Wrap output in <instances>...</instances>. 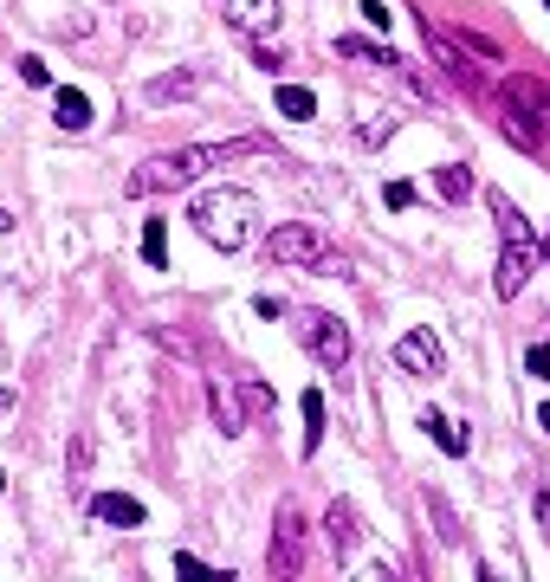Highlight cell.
Listing matches in <instances>:
<instances>
[{
    "label": "cell",
    "mask_w": 550,
    "mask_h": 582,
    "mask_svg": "<svg viewBox=\"0 0 550 582\" xmlns=\"http://www.w3.org/2000/svg\"><path fill=\"white\" fill-rule=\"evenodd\" d=\"M538 259H550V233H544V240H538Z\"/></svg>",
    "instance_id": "obj_36"
},
{
    "label": "cell",
    "mask_w": 550,
    "mask_h": 582,
    "mask_svg": "<svg viewBox=\"0 0 550 582\" xmlns=\"http://www.w3.org/2000/svg\"><path fill=\"white\" fill-rule=\"evenodd\" d=\"M421 26H428V46L440 52V72H447V78H453V85H460V91H473V97H486V78H479V59H466V52H460V46H453V33H447V20H434V13H428V20H421Z\"/></svg>",
    "instance_id": "obj_7"
},
{
    "label": "cell",
    "mask_w": 550,
    "mask_h": 582,
    "mask_svg": "<svg viewBox=\"0 0 550 582\" xmlns=\"http://www.w3.org/2000/svg\"><path fill=\"white\" fill-rule=\"evenodd\" d=\"M486 207H492V220H499V240L505 246H531V220L518 214V201L505 188H486Z\"/></svg>",
    "instance_id": "obj_14"
},
{
    "label": "cell",
    "mask_w": 550,
    "mask_h": 582,
    "mask_svg": "<svg viewBox=\"0 0 550 582\" xmlns=\"http://www.w3.org/2000/svg\"><path fill=\"white\" fill-rule=\"evenodd\" d=\"M538 427H544V434H550V401H544V408H538Z\"/></svg>",
    "instance_id": "obj_34"
},
{
    "label": "cell",
    "mask_w": 550,
    "mask_h": 582,
    "mask_svg": "<svg viewBox=\"0 0 550 582\" xmlns=\"http://www.w3.org/2000/svg\"><path fill=\"white\" fill-rule=\"evenodd\" d=\"M531 266H538V246H505L499 266H492V291H499V298H518V291L531 285Z\"/></svg>",
    "instance_id": "obj_10"
},
{
    "label": "cell",
    "mask_w": 550,
    "mask_h": 582,
    "mask_svg": "<svg viewBox=\"0 0 550 582\" xmlns=\"http://www.w3.org/2000/svg\"><path fill=\"white\" fill-rule=\"evenodd\" d=\"M85 473H91V434L78 427L72 447H65V479H85Z\"/></svg>",
    "instance_id": "obj_24"
},
{
    "label": "cell",
    "mask_w": 550,
    "mask_h": 582,
    "mask_svg": "<svg viewBox=\"0 0 550 582\" xmlns=\"http://www.w3.org/2000/svg\"><path fill=\"white\" fill-rule=\"evenodd\" d=\"M46 59H39V52H26V59H20V85H46Z\"/></svg>",
    "instance_id": "obj_28"
},
{
    "label": "cell",
    "mask_w": 550,
    "mask_h": 582,
    "mask_svg": "<svg viewBox=\"0 0 550 582\" xmlns=\"http://www.w3.org/2000/svg\"><path fill=\"white\" fill-rule=\"evenodd\" d=\"M363 20L369 26H389V7H382V0H363Z\"/></svg>",
    "instance_id": "obj_33"
},
{
    "label": "cell",
    "mask_w": 550,
    "mask_h": 582,
    "mask_svg": "<svg viewBox=\"0 0 550 582\" xmlns=\"http://www.w3.org/2000/svg\"><path fill=\"white\" fill-rule=\"evenodd\" d=\"M91 518H98V524H117V531H136L149 511L136 505L130 492H98V498H91Z\"/></svg>",
    "instance_id": "obj_15"
},
{
    "label": "cell",
    "mask_w": 550,
    "mask_h": 582,
    "mask_svg": "<svg viewBox=\"0 0 550 582\" xmlns=\"http://www.w3.org/2000/svg\"><path fill=\"white\" fill-rule=\"evenodd\" d=\"M434 194L447 207H466L479 194V182H473V169H466V162H440V169H434Z\"/></svg>",
    "instance_id": "obj_16"
},
{
    "label": "cell",
    "mask_w": 550,
    "mask_h": 582,
    "mask_svg": "<svg viewBox=\"0 0 550 582\" xmlns=\"http://www.w3.org/2000/svg\"><path fill=\"white\" fill-rule=\"evenodd\" d=\"M305 557H311V531H305V511L285 498L279 505V518H272V544H266V570L279 576V582H292V576H305Z\"/></svg>",
    "instance_id": "obj_4"
},
{
    "label": "cell",
    "mask_w": 550,
    "mask_h": 582,
    "mask_svg": "<svg viewBox=\"0 0 550 582\" xmlns=\"http://www.w3.org/2000/svg\"><path fill=\"white\" fill-rule=\"evenodd\" d=\"M324 544H330V557H350L356 550V505L350 498H330V511H324Z\"/></svg>",
    "instance_id": "obj_11"
},
{
    "label": "cell",
    "mask_w": 550,
    "mask_h": 582,
    "mask_svg": "<svg viewBox=\"0 0 550 582\" xmlns=\"http://www.w3.org/2000/svg\"><path fill=\"white\" fill-rule=\"evenodd\" d=\"M175 570H182V576H208V563H201L195 550H182V557H175Z\"/></svg>",
    "instance_id": "obj_32"
},
{
    "label": "cell",
    "mask_w": 550,
    "mask_h": 582,
    "mask_svg": "<svg viewBox=\"0 0 550 582\" xmlns=\"http://www.w3.org/2000/svg\"><path fill=\"white\" fill-rule=\"evenodd\" d=\"M156 343H162V350H175L182 363H195V356H201V343L188 337V330H169V324H156Z\"/></svg>",
    "instance_id": "obj_25"
},
{
    "label": "cell",
    "mask_w": 550,
    "mask_h": 582,
    "mask_svg": "<svg viewBox=\"0 0 550 582\" xmlns=\"http://www.w3.org/2000/svg\"><path fill=\"white\" fill-rule=\"evenodd\" d=\"M143 266L169 272V220H149V227H143Z\"/></svg>",
    "instance_id": "obj_21"
},
{
    "label": "cell",
    "mask_w": 550,
    "mask_h": 582,
    "mask_svg": "<svg viewBox=\"0 0 550 582\" xmlns=\"http://www.w3.org/2000/svg\"><path fill=\"white\" fill-rule=\"evenodd\" d=\"M453 33V46L466 52V59H479V65H505V46L499 39H486V33H460V26H447Z\"/></svg>",
    "instance_id": "obj_20"
},
{
    "label": "cell",
    "mask_w": 550,
    "mask_h": 582,
    "mask_svg": "<svg viewBox=\"0 0 550 582\" xmlns=\"http://www.w3.org/2000/svg\"><path fill=\"white\" fill-rule=\"evenodd\" d=\"M279 117L311 123V117H318V91H311V85H279Z\"/></svg>",
    "instance_id": "obj_19"
},
{
    "label": "cell",
    "mask_w": 550,
    "mask_h": 582,
    "mask_svg": "<svg viewBox=\"0 0 550 582\" xmlns=\"http://www.w3.org/2000/svg\"><path fill=\"white\" fill-rule=\"evenodd\" d=\"M253 65H259V72H279V65H285V52H272V46H253Z\"/></svg>",
    "instance_id": "obj_31"
},
{
    "label": "cell",
    "mask_w": 550,
    "mask_h": 582,
    "mask_svg": "<svg viewBox=\"0 0 550 582\" xmlns=\"http://www.w3.org/2000/svg\"><path fill=\"white\" fill-rule=\"evenodd\" d=\"M259 136H233V143H195V149H162V156H149L143 169L123 182L130 201H149V194H175V188H195L208 169H227L233 156H253Z\"/></svg>",
    "instance_id": "obj_1"
},
{
    "label": "cell",
    "mask_w": 550,
    "mask_h": 582,
    "mask_svg": "<svg viewBox=\"0 0 550 582\" xmlns=\"http://www.w3.org/2000/svg\"><path fill=\"white\" fill-rule=\"evenodd\" d=\"M188 220H195V233H201L208 246H220V253H240V246L253 240L259 201H253L246 188H208V194L195 201V214H188Z\"/></svg>",
    "instance_id": "obj_3"
},
{
    "label": "cell",
    "mask_w": 550,
    "mask_h": 582,
    "mask_svg": "<svg viewBox=\"0 0 550 582\" xmlns=\"http://www.w3.org/2000/svg\"><path fill=\"white\" fill-rule=\"evenodd\" d=\"M298 343H305V350H311V363L330 369V376H337V369L350 363V324H343V317L305 311V317H298Z\"/></svg>",
    "instance_id": "obj_5"
},
{
    "label": "cell",
    "mask_w": 550,
    "mask_h": 582,
    "mask_svg": "<svg viewBox=\"0 0 550 582\" xmlns=\"http://www.w3.org/2000/svg\"><path fill=\"white\" fill-rule=\"evenodd\" d=\"M220 13H227L240 33H253V39L279 26V0H220Z\"/></svg>",
    "instance_id": "obj_13"
},
{
    "label": "cell",
    "mask_w": 550,
    "mask_h": 582,
    "mask_svg": "<svg viewBox=\"0 0 550 582\" xmlns=\"http://www.w3.org/2000/svg\"><path fill=\"white\" fill-rule=\"evenodd\" d=\"M208 408H214L220 434H246V421H253V401H246V382L240 376H214L208 382Z\"/></svg>",
    "instance_id": "obj_8"
},
{
    "label": "cell",
    "mask_w": 550,
    "mask_h": 582,
    "mask_svg": "<svg viewBox=\"0 0 550 582\" xmlns=\"http://www.w3.org/2000/svg\"><path fill=\"white\" fill-rule=\"evenodd\" d=\"M395 363H402L408 376H440V369H447V350H440L434 330H408V337L395 343Z\"/></svg>",
    "instance_id": "obj_9"
},
{
    "label": "cell",
    "mask_w": 550,
    "mask_h": 582,
    "mask_svg": "<svg viewBox=\"0 0 550 582\" xmlns=\"http://www.w3.org/2000/svg\"><path fill=\"white\" fill-rule=\"evenodd\" d=\"M382 201L402 214V207H415V201H421V188H415V182H389V188H382Z\"/></svg>",
    "instance_id": "obj_26"
},
{
    "label": "cell",
    "mask_w": 550,
    "mask_h": 582,
    "mask_svg": "<svg viewBox=\"0 0 550 582\" xmlns=\"http://www.w3.org/2000/svg\"><path fill=\"white\" fill-rule=\"evenodd\" d=\"M499 130L512 136L518 149H538L550 143V85L531 72H512L499 85Z\"/></svg>",
    "instance_id": "obj_2"
},
{
    "label": "cell",
    "mask_w": 550,
    "mask_h": 582,
    "mask_svg": "<svg viewBox=\"0 0 550 582\" xmlns=\"http://www.w3.org/2000/svg\"><path fill=\"white\" fill-rule=\"evenodd\" d=\"M421 505H428V518L440 524V544H460V524H453V505H447V498H440V492H428Z\"/></svg>",
    "instance_id": "obj_23"
},
{
    "label": "cell",
    "mask_w": 550,
    "mask_h": 582,
    "mask_svg": "<svg viewBox=\"0 0 550 582\" xmlns=\"http://www.w3.org/2000/svg\"><path fill=\"white\" fill-rule=\"evenodd\" d=\"M525 369H531V376H538V382H550V343H538V350L525 356Z\"/></svg>",
    "instance_id": "obj_29"
},
{
    "label": "cell",
    "mask_w": 550,
    "mask_h": 582,
    "mask_svg": "<svg viewBox=\"0 0 550 582\" xmlns=\"http://www.w3.org/2000/svg\"><path fill=\"white\" fill-rule=\"evenodd\" d=\"M240 382H246V401H253V414H266L272 401H279V395H272V382H259V376H240Z\"/></svg>",
    "instance_id": "obj_27"
},
{
    "label": "cell",
    "mask_w": 550,
    "mask_h": 582,
    "mask_svg": "<svg viewBox=\"0 0 550 582\" xmlns=\"http://www.w3.org/2000/svg\"><path fill=\"white\" fill-rule=\"evenodd\" d=\"M195 91V72H169V78H149V104H169V97H188Z\"/></svg>",
    "instance_id": "obj_22"
},
{
    "label": "cell",
    "mask_w": 550,
    "mask_h": 582,
    "mask_svg": "<svg viewBox=\"0 0 550 582\" xmlns=\"http://www.w3.org/2000/svg\"><path fill=\"white\" fill-rule=\"evenodd\" d=\"M52 123H59L65 136H85L91 130V97L78 85H59V91H52Z\"/></svg>",
    "instance_id": "obj_12"
},
{
    "label": "cell",
    "mask_w": 550,
    "mask_h": 582,
    "mask_svg": "<svg viewBox=\"0 0 550 582\" xmlns=\"http://www.w3.org/2000/svg\"><path fill=\"white\" fill-rule=\"evenodd\" d=\"M0 233H13V214H7V207H0Z\"/></svg>",
    "instance_id": "obj_35"
},
{
    "label": "cell",
    "mask_w": 550,
    "mask_h": 582,
    "mask_svg": "<svg viewBox=\"0 0 550 582\" xmlns=\"http://www.w3.org/2000/svg\"><path fill=\"white\" fill-rule=\"evenodd\" d=\"M298 408H305V460H311V453L324 447V388H305Z\"/></svg>",
    "instance_id": "obj_18"
},
{
    "label": "cell",
    "mask_w": 550,
    "mask_h": 582,
    "mask_svg": "<svg viewBox=\"0 0 550 582\" xmlns=\"http://www.w3.org/2000/svg\"><path fill=\"white\" fill-rule=\"evenodd\" d=\"M0 492H7V473H0Z\"/></svg>",
    "instance_id": "obj_37"
},
{
    "label": "cell",
    "mask_w": 550,
    "mask_h": 582,
    "mask_svg": "<svg viewBox=\"0 0 550 582\" xmlns=\"http://www.w3.org/2000/svg\"><path fill=\"white\" fill-rule=\"evenodd\" d=\"M421 427H428V434L440 440V453L466 460V427H460V421H447V414H434V408H428V414H421Z\"/></svg>",
    "instance_id": "obj_17"
},
{
    "label": "cell",
    "mask_w": 550,
    "mask_h": 582,
    "mask_svg": "<svg viewBox=\"0 0 550 582\" xmlns=\"http://www.w3.org/2000/svg\"><path fill=\"white\" fill-rule=\"evenodd\" d=\"M266 259L272 266H318L324 259V233L311 220H285V227L266 233Z\"/></svg>",
    "instance_id": "obj_6"
},
{
    "label": "cell",
    "mask_w": 550,
    "mask_h": 582,
    "mask_svg": "<svg viewBox=\"0 0 550 582\" xmlns=\"http://www.w3.org/2000/svg\"><path fill=\"white\" fill-rule=\"evenodd\" d=\"M531 511H538V524L550 531V485L544 479H538V492H531Z\"/></svg>",
    "instance_id": "obj_30"
},
{
    "label": "cell",
    "mask_w": 550,
    "mask_h": 582,
    "mask_svg": "<svg viewBox=\"0 0 550 582\" xmlns=\"http://www.w3.org/2000/svg\"><path fill=\"white\" fill-rule=\"evenodd\" d=\"M544 7H550V0H544Z\"/></svg>",
    "instance_id": "obj_38"
}]
</instances>
